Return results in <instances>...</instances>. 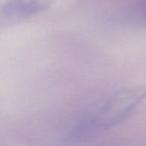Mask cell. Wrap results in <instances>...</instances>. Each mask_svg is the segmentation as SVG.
Here are the masks:
<instances>
[{
  "label": "cell",
  "mask_w": 146,
  "mask_h": 146,
  "mask_svg": "<svg viewBox=\"0 0 146 146\" xmlns=\"http://www.w3.org/2000/svg\"><path fill=\"white\" fill-rule=\"evenodd\" d=\"M145 100L144 84L116 90L71 124L65 133V140L69 143H83L95 139L123 123Z\"/></svg>",
  "instance_id": "obj_1"
},
{
  "label": "cell",
  "mask_w": 146,
  "mask_h": 146,
  "mask_svg": "<svg viewBox=\"0 0 146 146\" xmlns=\"http://www.w3.org/2000/svg\"><path fill=\"white\" fill-rule=\"evenodd\" d=\"M52 0H6L0 8V25L13 26L48 10Z\"/></svg>",
  "instance_id": "obj_2"
},
{
  "label": "cell",
  "mask_w": 146,
  "mask_h": 146,
  "mask_svg": "<svg viewBox=\"0 0 146 146\" xmlns=\"http://www.w3.org/2000/svg\"><path fill=\"white\" fill-rule=\"evenodd\" d=\"M129 15L132 20L146 23V0H136L130 7Z\"/></svg>",
  "instance_id": "obj_3"
}]
</instances>
